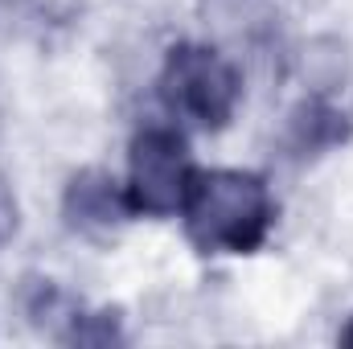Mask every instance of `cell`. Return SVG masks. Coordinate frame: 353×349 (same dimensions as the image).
Here are the masks:
<instances>
[{"label":"cell","instance_id":"1","mask_svg":"<svg viewBox=\"0 0 353 349\" xmlns=\"http://www.w3.org/2000/svg\"><path fill=\"white\" fill-rule=\"evenodd\" d=\"M185 230L201 251L247 255L267 239L271 226V193L263 177L239 169L193 173L189 193L181 201Z\"/></svg>","mask_w":353,"mask_h":349},{"label":"cell","instance_id":"2","mask_svg":"<svg viewBox=\"0 0 353 349\" xmlns=\"http://www.w3.org/2000/svg\"><path fill=\"white\" fill-rule=\"evenodd\" d=\"M234 66L205 46H176L161 70V99L173 115H185L197 128H222L239 103Z\"/></svg>","mask_w":353,"mask_h":349},{"label":"cell","instance_id":"3","mask_svg":"<svg viewBox=\"0 0 353 349\" xmlns=\"http://www.w3.org/2000/svg\"><path fill=\"white\" fill-rule=\"evenodd\" d=\"M193 181V165L185 152V140L173 128H144L132 140L128 161V201L144 214H176Z\"/></svg>","mask_w":353,"mask_h":349},{"label":"cell","instance_id":"4","mask_svg":"<svg viewBox=\"0 0 353 349\" xmlns=\"http://www.w3.org/2000/svg\"><path fill=\"white\" fill-rule=\"evenodd\" d=\"M128 210H132V201L115 189L111 177H103V173L74 177L70 189H66V214L83 230H111Z\"/></svg>","mask_w":353,"mask_h":349},{"label":"cell","instance_id":"5","mask_svg":"<svg viewBox=\"0 0 353 349\" xmlns=\"http://www.w3.org/2000/svg\"><path fill=\"white\" fill-rule=\"evenodd\" d=\"M341 136H345V115L341 111H333L325 103H308V107L296 111V140H300V148L316 152L325 144H337Z\"/></svg>","mask_w":353,"mask_h":349},{"label":"cell","instance_id":"6","mask_svg":"<svg viewBox=\"0 0 353 349\" xmlns=\"http://www.w3.org/2000/svg\"><path fill=\"white\" fill-rule=\"evenodd\" d=\"M345 341H350V346H353V329H350V333H345Z\"/></svg>","mask_w":353,"mask_h":349}]
</instances>
